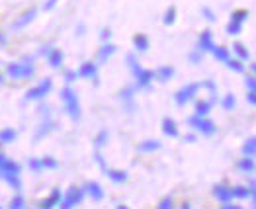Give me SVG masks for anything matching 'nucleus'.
Masks as SVG:
<instances>
[{"label":"nucleus","mask_w":256,"mask_h":209,"mask_svg":"<svg viewBox=\"0 0 256 209\" xmlns=\"http://www.w3.org/2000/svg\"><path fill=\"white\" fill-rule=\"evenodd\" d=\"M126 61H128L129 70H131V74H133V78H135V88H139V90H149L152 80H154V70L143 68V66L139 64V61H137V57L131 55V53L126 57Z\"/></svg>","instance_id":"nucleus-1"},{"label":"nucleus","mask_w":256,"mask_h":209,"mask_svg":"<svg viewBox=\"0 0 256 209\" xmlns=\"http://www.w3.org/2000/svg\"><path fill=\"white\" fill-rule=\"evenodd\" d=\"M36 74V64L32 57H26L22 61H14V63L6 64V76L12 80H28Z\"/></svg>","instance_id":"nucleus-2"},{"label":"nucleus","mask_w":256,"mask_h":209,"mask_svg":"<svg viewBox=\"0 0 256 209\" xmlns=\"http://www.w3.org/2000/svg\"><path fill=\"white\" fill-rule=\"evenodd\" d=\"M61 102L64 106V112L68 114V118L72 122H78L80 116H82V110H80V102H78V96L76 92L72 90L70 84H66L63 90H61Z\"/></svg>","instance_id":"nucleus-3"},{"label":"nucleus","mask_w":256,"mask_h":209,"mask_svg":"<svg viewBox=\"0 0 256 209\" xmlns=\"http://www.w3.org/2000/svg\"><path fill=\"white\" fill-rule=\"evenodd\" d=\"M188 126L192 127L196 133L204 135V137H212V135L217 133V126H215L208 116H196V114H194L192 118L188 120Z\"/></svg>","instance_id":"nucleus-4"},{"label":"nucleus","mask_w":256,"mask_h":209,"mask_svg":"<svg viewBox=\"0 0 256 209\" xmlns=\"http://www.w3.org/2000/svg\"><path fill=\"white\" fill-rule=\"evenodd\" d=\"M84 198H86L84 188H78V186H70V188L66 190V194L63 196V200H61L59 208H63V209L78 208V206L84 202Z\"/></svg>","instance_id":"nucleus-5"},{"label":"nucleus","mask_w":256,"mask_h":209,"mask_svg":"<svg viewBox=\"0 0 256 209\" xmlns=\"http://www.w3.org/2000/svg\"><path fill=\"white\" fill-rule=\"evenodd\" d=\"M51 90H53V80L51 78H42L40 84H36L34 88H30L26 92V100L28 102H40L47 94H51Z\"/></svg>","instance_id":"nucleus-6"},{"label":"nucleus","mask_w":256,"mask_h":209,"mask_svg":"<svg viewBox=\"0 0 256 209\" xmlns=\"http://www.w3.org/2000/svg\"><path fill=\"white\" fill-rule=\"evenodd\" d=\"M198 92H200V84L198 82L186 84V86H182V88L174 94V102H176V106L184 108L188 102H192L194 98H196V94H198Z\"/></svg>","instance_id":"nucleus-7"},{"label":"nucleus","mask_w":256,"mask_h":209,"mask_svg":"<svg viewBox=\"0 0 256 209\" xmlns=\"http://www.w3.org/2000/svg\"><path fill=\"white\" fill-rule=\"evenodd\" d=\"M45 59H47V64L51 66V68H61L64 63V53L59 49V47H51V45H45L42 49V53Z\"/></svg>","instance_id":"nucleus-8"},{"label":"nucleus","mask_w":256,"mask_h":209,"mask_svg":"<svg viewBox=\"0 0 256 209\" xmlns=\"http://www.w3.org/2000/svg\"><path fill=\"white\" fill-rule=\"evenodd\" d=\"M38 14H40V10H38V8H30V10L22 12L20 16H18V20L12 24V30H14V32H22L24 28H28L32 22L38 18Z\"/></svg>","instance_id":"nucleus-9"},{"label":"nucleus","mask_w":256,"mask_h":209,"mask_svg":"<svg viewBox=\"0 0 256 209\" xmlns=\"http://www.w3.org/2000/svg\"><path fill=\"white\" fill-rule=\"evenodd\" d=\"M116 51H118V45H114L112 42L102 43V47H100V49H98V53H96V61H98V64L108 63V61L116 55Z\"/></svg>","instance_id":"nucleus-10"},{"label":"nucleus","mask_w":256,"mask_h":209,"mask_svg":"<svg viewBox=\"0 0 256 209\" xmlns=\"http://www.w3.org/2000/svg\"><path fill=\"white\" fill-rule=\"evenodd\" d=\"M82 188H84V194L92 200V202H102V200L106 198L104 188H102L98 182H94V180H92V182H86Z\"/></svg>","instance_id":"nucleus-11"},{"label":"nucleus","mask_w":256,"mask_h":209,"mask_svg":"<svg viewBox=\"0 0 256 209\" xmlns=\"http://www.w3.org/2000/svg\"><path fill=\"white\" fill-rule=\"evenodd\" d=\"M200 51H204V53H212L215 47V42H214V34H212V30H204L202 34H200V38H198V45H196Z\"/></svg>","instance_id":"nucleus-12"},{"label":"nucleus","mask_w":256,"mask_h":209,"mask_svg":"<svg viewBox=\"0 0 256 209\" xmlns=\"http://www.w3.org/2000/svg\"><path fill=\"white\" fill-rule=\"evenodd\" d=\"M78 78H84V80H94L98 76V63L94 61H84V63L78 66Z\"/></svg>","instance_id":"nucleus-13"},{"label":"nucleus","mask_w":256,"mask_h":209,"mask_svg":"<svg viewBox=\"0 0 256 209\" xmlns=\"http://www.w3.org/2000/svg\"><path fill=\"white\" fill-rule=\"evenodd\" d=\"M135 90H137V88L128 86V88H124V90L120 92V100H122V104L126 108V112H129V114L135 112Z\"/></svg>","instance_id":"nucleus-14"},{"label":"nucleus","mask_w":256,"mask_h":209,"mask_svg":"<svg viewBox=\"0 0 256 209\" xmlns=\"http://www.w3.org/2000/svg\"><path fill=\"white\" fill-rule=\"evenodd\" d=\"M61 200H63V194H61V190L59 188H53L51 190V194L45 198V200H42L40 204H38V208L42 209H53L57 208L59 204H61Z\"/></svg>","instance_id":"nucleus-15"},{"label":"nucleus","mask_w":256,"mask_h":209,"mask_svg":"<svg viewBox=\"0 0 256 209\" xmlns=\"http://www.w3.org/2000/svg\"><path fill=\"white\" fill-rule=\"evenodd\" d=\"M55 129V122L51 120V118H47L45 116V120H43L42 124H40V127H38V131L34 133V143H38V141H42L45 135H49L51 131Z\"/></svg>","instance_id":"nucleus-16"},{"label":"nucleus","mask_w":256,"mask_h":209,"mask_svg":"<svg viewBox=\"0 0 256 209\" xmlns=\"http://www.w3.org/2000/svg\"><path fill=\"white\" fill-rule=\"evenodd\" d=\"M160 129H162V135H164V137H170V139L180 137L178 124H176L172 118H164V120H162V124H160Z\"/></svg>","instance_id":"nucleus-17"},{"label":"nucleus","mask_w":256,"mask_h":209,"mask_svg":"<svg viewBox=\"0 0 256 209\" xmlns=\"http://www.w3.org/2000/svg\"><path fill=\"white\" fill-rule=\"evenodd\" d=\"M131 42H133V49L137 53H147L150 49V40L149 36H145V34H135Z\"/></svg>","instance_id":"nucleus-18"},{"label":"nucleus","mask_w":256,"mask_h":209,"mask_svg":"<svg viewBox=\"0 0 256 209\" xmlns=\"http://www.w3.org/2000/svg\"><path fill=\"white\" fill-rule=\"evenodd\" d=\"M214 196L219 204H225V202H233V194L231 188L225 186V184H215L214 186Z\"/></svg>","instance_id":"nucleus-19"},{"label":"nucleus","mask_w":256,"mask_h":209,"mask_svg":"<svg viewBox=\"0 0 256 209\" xmlns=\"http://www.w3.org/2000/svg\"><path fill=\"white\" fill-rule=\"evenodd\" d=\"M160 148H162V143H160L158 139H145V141H141V143L137 145V150L143 152V154L156 152V150H160Z\"/></svg>","instance_id":"nucleus-20"},{"label":"nucleus","mask_w":256,"mask_h":209,"mask_svg":"<svg viewBox=\"0 0 256 209\" xmlns=\"http://www.w3.org/2000/svg\"><path fill=\"white\" fill-rule=\"evenodd\" d=\"M106 176L112 184H126L129 178L128 172H126V170H120V168H108Z\"/></svg>","instance_id":"nucleus-21"},{"label":"nucleus","mask_w":256,"mask_h":209,"mask_svg":"<svg viewBox=\"0 0 256 209\" xmlns=\"http://www.w3.org/2000/svg\"><path fill=\"white\" fill-rule=\"evenodd\" d=\"M236 170L238 172H242V174H252V172H256V162L252 156H240L238 160H236Z\"/></svg>","instance_id":"nucleus-22"},{"label":"nucleus","mask_w":256,"mask_h":209,"mask_svg":"<svg viewBox=\"0 0 256 209\" xmlns=\"http://www.w3.org/2000/svg\"><path fill=\"white\" fill-rule=\"evenodd\" d=\"M174 74H176L174 66H170V64H164V66H158V68L154 70V80H160V82H168V80H170Z\"/></svg>","instance_id":"nucleus-23"},{"label":"nucleus","mask_w":256,"mask_h":209,"mask_svg":"<svg viewBox=\"0 0 256 209\" xmlns=\"http://www.w3.org/2000/svg\"><path fill=\"white\" fill-rule=\"evenodd\" d=\"M18 139V131L14 127H4L0 129V145H10Z\"/></svg>","instance_id":"nucleus-24"},{"label":"nucleus","mask_w":256,"mask_h":209,"mask_svg":"<svg viewBox=\"0 0 256 209\" xmlns=\"http://www.w3.org/2000/svg\"><path fill=\"white\" fill-rule=\"evenodd\" d=\"M0 178L10 186L12 190H22V178L20 174H10V172H0Z\"/></svg>","instance_id":"nucleus-25"},{"label":"nucleus","mask_w":256,"mask_h":209,"mask_svg":"<svg viewBox=\"0 0 256 209\" xmlns=\"http://www.w3.org/2000/svg\"><path fill=\"white\" fill-rule=\"evenodd\" d=\"M212 110H214V100H198L194 106L196 116H210Z\"/></svg>","instance_id":"nucleus-26"},{"label":"nucleus","mask_w":256,"mask_h":209,"mask_svg":"<svg viewBox=\"0 0 256 209\" xmlns=\"http://www.w3.org/2000/svg\"><path fill=\"white\" fill-rule=\"evenodd\" d=\"M233 53L236 55V59H240V61H248V59H250V51H248V47L242 45L240 42L233 43Z\"/></svg>","instance_id":"nucleus-27"},{"label":"nucleus","mask_w":256,"mask_h":209,"mask_svg":"<svg viewBox=\"0 0 256 209\" xmlns=\"http://www.w3.org/2000/svg\"><path fill=\"white\" fill-rule=\"evenodd\" d=\"M0 172H10V174H22V164L12 160V158H6L0 166Z\"/></svg>","instance_id":"nucleus-28"},{"label":"nucleus","mask_w":256,"mask_h":209,"mask_svg":"<svg viewBox=\"0 0 256 209\" xmlns=\"http://www.w3.org/2000/svg\"><path fill=\"white\" fill-rule=\"evenodd\" d=\"M176 16H178L176 6H168V8H166V12L162 14V24H164L166 28H170V26L176 24Z\"/></svg>","instance_id":"nucleus-29"},{"label":"nucleus","mask_w":256,"mask_h":209,"mask_svg":"<svg viewBox=\"0 0 256 209\" xmlns=\"http://www.w3.org/2000/svg\"><path fill=\"white\" fill-rule=\"evenodd\" d=\"M240 150H242L244 156H252V158H254L256 156V137H248V139L242 143V148H240Z\"/></svg>","instance_id":"nucleus-30"},{"label":"nucleus","mask_w":256,"mask_h":209,"mask_svg":"<svg viewBox=\"0 0 256 209\" xmlns=\"http://www.w3.org/2000/svg\"><path fill=\"white\" fill-rule=\"evenodd\" d=\"M214 57H215V61H219V63H225L229 57H231V53H229V49L227 47H223V45H215L214 47Z\"/></svg>","instance_id":"nucleus-31"},{"label":"nucleus","mask_w":256,"mask_h":209,"mask_svg":"<svg viewBox=\"0 0 256 209\" xmlns=\"http://www.w3.org/2000/svg\"><path fill=\"white\" fill-rule=\"evenodd\" d=\"M225 64H227V68H231L233 72H236V74H240V72H244V61H240V59H233V57H229L227 61H225Z\"/></svg>","instance_id":"nucleus-32"},{"label":"nucleus","mask_w":256,"mask_h":209,"mask_svg":"<svg viewBox=\"0 0 256 209\" xmlns=\"http://www.w3.org/2000/svg\"><path fill=\"white\" fill-rule=\"evenodd\" d=\"M231 194H233V200H248L250 198L248 186H235V188H231Z\"/></svg>","instance_id":"nucleus-33"},{"label":"nucleus","mask_w":256,"mask_h":209,"mask_svg":"<svg viewBox=\"0 0 256 209\" xmlns=\"http://www.w3.org/2000/svg\"><path fill=\"white\" fill-rule=\"evenodd\" d=\"M108 139H110V131H108V129H100V131H98V135L94 137V146H96V148L106 146Z\"/></svg>","instance_id":"nucleus-34"},{"label":"nucleus","mask_w":256,"mask_h":209,"mask_svg":"<svg viewBox=\"0 0 256 209\" xmlns=\"http://www.w3.org/2000/svg\"><path fill=\"white\" fill-rule=\"evenodd\" d=\"M221 106H223V110L225 112H233L236 106V98L235 94H225L223 96V100H221Z\"/></svg>","instance_id":"nucleus-35"},{"label":"nucleus","mask_w":256,"mask_h":209,"mask_svg":"<svg viewBox=\"0 0 256 209\" xmlns=\"http://www.w3.org/2000/svg\"><path fill=\"white\" fill-rule=\"evenodd\" d=\"M248 16H250V12H248V10H233V12H231V22L244 24V22L248 20Z\"/></svg>","instance_id":"nucleus-36"},{"label":"nucleus","mask_w":256,"mask_h":209,"mask_svg":"<svg viewBox=\"0 0 256 209\" xmlns=\"http://www.w3.org/2000/svg\"><path fill=\"white\" fill-rule=\"evenodd\" d=\"M26 206H28V204H26L24 194H16V196L10 200V204H8V208H12V209H24Z\"/></svg>","instance_id":"nucleus-37"},{"label":"nucleus","mask_w":256,"mask_h":209,"mask_svg":"<svg viewBox=\"0 0 256 209\" xmlns=\"http://www.w3.org/2000/svg\"><path fill=\"white\" fill-rule=\"evenodd\" d=\"M42 162H43V168H45V170H57V168H59L57 158H55V156H51V154L42 156Z\"/></svg>","instance_id":"nucleus-38"},{"label":"nucleus","mask_w":256,"mask_h":209,"mask_svg":"<svg viewBox=\"0 0 256 209\" xmlns=\"http://www.w3.org/2000/svg\"><path fill=\"white\" fill-rule=\"evenodd\" d=\"M28 168L32 170V172H36V174H42L43 170V162H42V158H36V156H32L30 160H28Z\"/></svg>","instance_id":"nucleus-39"},{"label":"nucleus","mask_w":256,"mask_h":209,"mask_svg":"<svg viewBox=\"0 0 256 209\" xmlns=\"http://www.w3.org/2000/svg\"><path fill=\"white\" fill-rule=\"evenodd\" d=\"M188 61H190L192 64H200L202 61H204V51H200V49L196 47L194 51L188 53Z\"/></svg>","instance_id":"nucleus-40"},{"label":"nucleus","mask_w":256,"mask_h":209,"mask_svg":"<svg viewBox=\"0 0 256 209\" xmlns=\"http://www.w3.org/2000/svg\"><path fill=\"white\" fill-rule=\"evenodd\" d=\"M225 32L229 34V36H238L240 32H242V24H236V22H231L227 24V28H225Z\"/></svg>","instance_id":"nucleus-41"},{"label":"nucleus","mask_w":256,"mask_h":209,"mask_svg":"<svg viewBox=\"0 0 256 209\" xmlns=\"http://www.w3.org/2000/svg\"><path fill=\"white\" fill-rule=\"evenodd\" d=\"M94 160H96V164L100 166V170H102V172L106 174V170H108V168H110V166H108L106 158L102 156V152H100V148H96V152H94Z\"/></svg>","instance_id":"nucleus-42"},{"label":"nucleus","mask_w":256,"mask_h":209,"mask_svg":"<svg viewBox=\"0 0 256 209\" xmlns=\"http://www.w3.org/2000/svg\"><path fill=\"white\" fill-rule=\"evenodd\" d=\"M202 16L206 18V20L210 22V24H214V22H217V16H215V12L210 8V6H202Z\"/></svg>","instance_id":"nucleus-43"},{"label":"nucleus","mask_w":256,"mask_h":209,"mask_svg":"<svg viewBox=\"0 0 256 209\" xmlns=\"http://www.w3.org/2000/svg\"><path fill=\"white\" fill-rule=\"evenodd\" d=\"M200 88H206V90H210V94L215 98V94H217V84L212 80V78H208V80H204V82H200Z\"/></svg>","instance_id":"nucleus-44"},{"label":"nucleus","mask_w":256,"mask_h":209,"mask_svg":"<svg viewBox=\"0 0 256 209\" xmlns=\"http://www.w3.org/2000/svg\"><path fill=\"white\" fill-rule=\"evenodd\" d=\"M172 208H174V200H172L170 196H166V198H162L158 202V209H172Z\"/></svg>","instance_id":"nucleus-45"},{"label":"nucleus","mask_w":256,"mask_h":209,"mask_svg":"<svg viewBox=\"0 0 256 209\" xmlns=\"http://www.w3.org/2000/svg\"><path fill=\"white\" fill-rule=\"evenodd\" d=\"M76 78H78V72L76 70H64V80H66V84H72Z\"/></svg>","instance_id":"nucleus-46"},{"label":"nucleus","mask_w":256,"mask_h":209,"mask_svg":"<svg viewBox=\"0 0 256 209\" xmlns=\"http://www.w3.org/2000/svg\"><path fill=\"white\" fill-rule=\"evenodd\" d=\"M244 84H246V88H248V90L256 92V76L254 74H252V76H246V78H244Z\"/></svg>","instance_id":"nucleus-47"},{"label":"nucleus","mask_w":256,"mask_h":209,"mask_svg":"<svg viewBox=\"0 0 256 209\" xmlns=\"http://www.w3.org/2000/svg\"><path fill=\"white\" fill-rule=\"evenodd\" d=\"M112 40V30L110 28H104L102 32H100V42L104 43V42H110Z\"/></svg>","instance_id":"nucleus-48"},{"label":"nucleus","mask_w":256,"mask_h":209,"mask_svg":"<svg viewBox=\"0 0 256 209\" xmlns=\"http://www.w3.org/2000/svg\"><path fill=\"white\" fill-rule=\"evenodd\" d=\"M57 4H59V0H47V2L43 4V10H45V12H51V10H53Z\"/></svg>","instance_id":"nucleus-49"},{"label":"nucleus","mask_w":256,"mask_h":209,"mask_svg":"<svg viewBox=\"0 0 256 209\" xmlns=\"http://www.w3.org/2000/svg\"><path fill=\"white\" fill-rule=\"evenodd\" d=\"M246 102L256 108V92H252V90H248V92H246Z\"/></svg>","instance_id":"nucleus-50"},{"label":"nucleus","mask_w":256,"mask_h":209,"mask_svg":"<svg viewBox=\"0 0 256 209\" xmlns=\"http://www.w3.org/2000/svg\"><path fill=\"white\" fill-rule=\"evenodd\" d=\"M248 192H250V198H248V200H252V206L256 208V184L254 182L248 186Z\"/></svg>","instance_id":"nucleus-51"},{"label":"nucleus","mask_w":256,"mask_h":209,"mask_svg":"<svg viewBox=\"0 0 256 209\" xmlns=\"http://www.w3.org/2000/svg\"><path fill=\"white\" fill-rule=\"evenodd\" d=\"M221 208L223 209H238L236 204H231V202H225V204H221Z\"/></svg>","instance_id":"nucleus-52"},{"label":"nucleus","mask_w":256,"mask_h":209,"mask_svg":"<svg viewBox=\"0 0 256 209\" xmlns=\"http://www.w3.org/2000/svg\"><path fill=\"white\" fill-rule=\"evenodd\" d=\"M0 45H2V47H4V45H8V38L4 36V32H2V30H0Z\"/></svg>","instance_id":"nucleus-53"},{"label":"nucleus","mask_w":256,"mask_h":209,"mask_svg":"<svg viewBox=\"0 0 256 209\" xmlns=\"http://www.w3.org/2000/svg\"><path fill=\"white\" fill-rule=\"evenodd\" d=\"M184 141H188V143H194V141H196V135H186V137H184Z\"/></svg>","instance_id":"nucleus-54"},{"label":"nucleus","mask_w":256,"mask_h":209,"mask_svg":"<svg viewBox=\"0 0 256 209\" xmlns=\"http://www.w3.org/2000/svg\"><path fill=\"white\" fill-rule=\"evenodd\" d=\"M192 208V204H190V202H184V204H182V209H190Z\"/></svg>","instance_id":"nucleus-55"},{"label":"nucleus","mask_w":256,"mask_h":209,"mask_svg":"<svg viewBox=\"0 0 256 209\" xmlns=\"http://www.w3.org/2000/svg\"><path fill=\"white\" fill-rule=\"evenodd\" d=\"M6 158H8V156H6V154H4V152H0V166H2V162H4V160H6Z\"/></svg>","instance_id":"nucleus-56"},{"label":"nucleus","mask_w":256,"mask_h":209,"mask_svg":"<svg viewBox=\"0 0 256 209\" xmlns=\"http://www.w3.org/2000/svg\"><path fill=\"white\" fill-rule=\"evenodd\" d=\"M250 70H252V74H254V76H256V63L250 64Z\"/></svg>","instance_id":"nucleus-57"},{"label":"nucleus","mask_w":256,"mask_h":209,"mask_svg":"<svg viewBox=\"0 0 256 209\" xmlns=\"http://www.w3.org/2000/svg\"><path fill=\"white\" fill-rule=\"evenodd\" d=\"M0 84H4V74L0 72Z\"/></svg>","instance_id":"nucleus-58"}]
</instances>
